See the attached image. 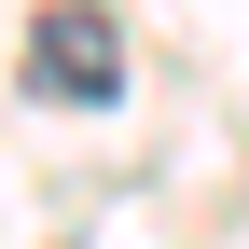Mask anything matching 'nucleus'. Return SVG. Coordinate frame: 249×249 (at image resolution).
Instances as JSON below:
<instances>
[{"label":"nucleus","mask_w":249,"mask_h":249,"mask_svg":"<svg viewBox=\"0 0 249 249\" xmlns=\"http://www.w3.org/2000/svg\"><path fill=\"white\" fill-rule=\"evenodd\" d=\"M28 83H42V97H70V111H111V97H124V42H111V14L55 0V14L28 28Z\"/></svg>","instance_id":"1"}]
</instances>
